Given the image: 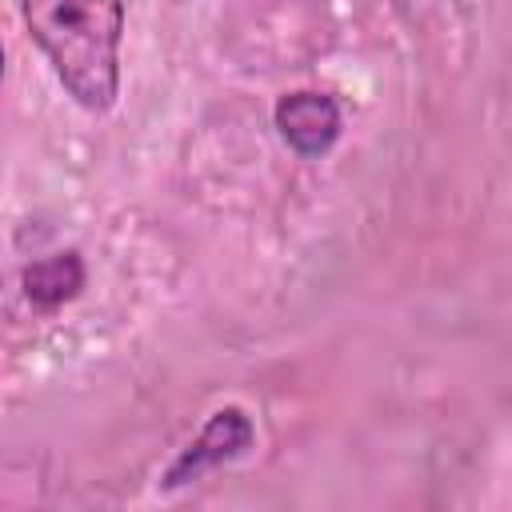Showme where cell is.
<instances>
[{
  "label": "cell",
  "mask_w": 512,
  "mask_h": 512,
  "mask_svg": "<svg viewBox=\"0 0 512 512\" xmlns=\"http://www.w3.org/2000/svg\"><path fill=\"white\" fill-rule=\"evenodd\" d=\"M20 12L68 96L88 112H108L120 88L124 0H20Z\"/></svg>",
  "instance_id": "cell-1"
},
{
  "label": "cell",
  "mask_w": 512,
  "mask_h": 512,
  "mask_svg": "<svg viewBox=\"0 0 512 512\" xmlns=\"http://www.w3.org/2000/svg\"><path fill=\"white\" fill-rule=\"evenodd\" d=\"M252 420L240 412V408H220L208 424H204V432L176 456V464L164 472V488H180V484H188V480H196L200 472H208V468H216V464H224V460H232V456H240L248 444H252Z\"/></svg>",
  "instance_id": "cell-2"
},
{
  "label": "cell",
  "mask_w": 512,
  "mask_h": 512,
  "mask_svg": "<svg viewBox=\"0 0 512 512\" xmlns=\"http://www.w3.org/2000/svg\"><path fill=\"white\" fill-rule=\"evenodd\" d=\"M276 124L300 156H320L340 136V108L324 92H292L276 104Z\"/></svg>",
  "instance_id": "cell-3"
},
{
  "label": "cell",
  "mask_w": 512,
  "mask_h": 512,
  "mask_svg": "<svg viewBox=\"0 0 512 512\" xmlns=\"http://www.w3.org/2000/svg\"><path fill=\"white\" fill-rule=\"evenodd\" d=\"M80 288H84V264H80L76 252H60V256H48V260H36L24 272V292L40 308H56V304L72 300Z\"/></svg>",
  "instance_id": "cell-4"
},
{
  "label": "cell",
  "mask_w": 512,
  "mask_h": 512,
  "mask_svg": "<svg viewBox=\"0 0 512 512\" xmlns=\"http://www.w3.org/2000/svg\"><path fill=\"white\" fill-rule=\"evenodd\" d=\"M0 72H4V52H0Z\"/></svg>",
  "instance_id": "cell-5"
}]
</instances>
